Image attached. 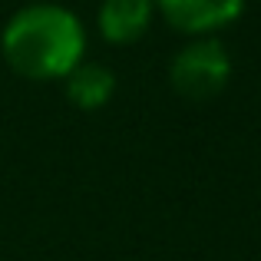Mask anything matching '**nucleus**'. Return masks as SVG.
<instances>
[{"instance_id": "nucleus-1", "label": "nucleus", "mask_w": 261, "mask_h": 261, "mask_svg": "<svg viewBox=\"0 0 261 261\" xmlns=\"http://www.w3.org/2000/svg\"><path fill=\"white\" fill-rule=\"evenodd\" d=\"M0 50L23 80H66L86 53V30L63 4H27L7 20Z\"/></svg>"}, {"instance_id": "nucleus-2", "label": "nucleus", "mask_w": 261, "mask_h": 261, "mask_svg": "<svg viewBox=\"0 0 261 261\" xmlns=\"http://www.w3.org/2000/svg\"><path fill=\"white\" fill-rule=\"evenodd\" d=\"M231 80V57L228 46L218 37H195L189 46L172 57L169 83L185 99H212Z\"/></svg>"}, {"instance_id": "nucleus-3", "label": "nucleus", "mask_w": 261, "mask_h": 261, "mask_svg": "<svg viewBox=\"0 0 261 261\" xmlns=\"http://www.w3.org/2000/svg\"><path fill=\"white\" fill-rule=\"evenodd\" d=\"M155 13L185 37H215L245 13V0H155Z\"/></svg>"}, {"instance_id": "nucleus-4", "label": "nucleus", "mask_w": 261, "mask_h": 261, "mask_svg": "<svg viewBox=\"0 0 261 261\" xmlns=\"http://www.w3.org/2000/svg\"><path fill=\"white\" fill-rule=\"evenodd\" d=\"M155 17V0H102L96 23H99L102 40L116 46L136 43L149 33Z\"/></svg>"}, {"instance_id": "nucleus-5", "label": "nucleus", "mask_w": 261, "mask_h": 261, "mask_svg": "<svg viewBox=\"0 0 261 261\" xmlns=\"http://www.w3.org/2000/svg\"><path fill=\"white\" fill-rule=\"evenodd\" d=\"M63 89H66V99H70L76 109L93 113V109H102L109 99H113L116 76H113V70H109V66L86 63V60H83V63H80L76 70L63 80Z\"/></svg>"}]
</instances>
